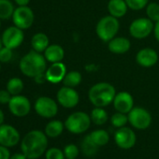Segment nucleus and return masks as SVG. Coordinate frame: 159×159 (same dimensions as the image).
<instances>
[{"label": "nucleus", "mask_w": 159, "mask_h": 159, "mask_svg": "<svg viewBox=\"0 0 159 159\" xmlns=\"http://www.w3.org/2000/svg\"><path fill=\"white\" fill-rule=\"evenodd\" d=\"M120 29V24L117 18L108 15L102 17L97 24L96 33L104 42H109L117 35Z\"/></svg>", "instance_id": "nucleus-4"}, {"label": "nucleus", "mask_w": 159, "mask_h": 159, "mask_svg": "<svg viewBox=\"0 0 159 159\" xmlns=\"http://www.w3.org/2000/svg\"><path fill=\"white\" fill-rule=\"evenodd\" d=\"M15 3L18 5V6H27L30 2V0H14Z\"/></svg>", "instance_id": "nucleus-40"}, {"label": "nucleus", "mask_w": 159, "mask_h": 159, "mask_svg": "<svg viewBox=\"0 0 159 159\" xmlns=\"http://www.w3.org/2000/svg\"><path fill=\"white\" fill-rule=\"evenodd\" d=\"M34 79H35V82H36L37 84H43L44 82H46V81H47L46 75H45L44 73H42V74H40V75H38V76H37V77H35Z\"/></svg>", "instance_id": "nucleus-37"}, {"label": "nucleus", "mask_w": 159, "mask_h": 159, "mask_svg": "<svg viewBox=\"0 0 159 159\" xmlns=\"http://www.w3.org/2000/svg\"><path fill=\"white\" fill-rule=\"evenodd\" d=\"M56 98L58 103L66 109H72L76 107L80 101V96L78 92L74 88L67 86H63L58 90Z\"/></svg>", "instance_id": "nucleus-13"}, {"label": "nucleus", "mask_w": 159, "mask_h": 159, "mask_svg": "<svg viewBox=\"0 0 159 159\" xmlns=\"http://www.w3.org/2000/svg\"><path fill=\"white\" fill-rule=\"evenodd\" d=\"M91 120L97 125H103L108 121V113L103 108L95 107L91 112Z\"/></svg>", "instance_id": "nucleus-25"}, {"label": "nucleus", "mask_w": 159, "mask_h": 159, "mask_svg": "<svg viewBox=\"0 0 159 159\" xmlns=\"http://www.w3.org/2000/svg\"><path fill=\"white\" fill-rule=\"evenodd\" d=\"M15 9L11 0H0V19L8 20L12 17Z\"/></svg>", "instance_id": "nucleus-26"}, {"label": "nucleus", "mask_w": 159, "mask_h": 159, "mask_svg": "<svg viewBox=\"0 0 159 159\" xmlns=\"http://www.w3.org/2000/svg\"><path fill=\"white\" fill-rule=\"evenodd\" d=\"M128 10V6L125 0H110L108 3V11L110 15L119 19L124 17Z\"/></svg>", "instance_id": "nucleus-19"}, {"label": "nucleus", "mask_w": 159, "mask_h": 159, "mask_svg": "<svg viewBox=\"0 0 159 159\" xmlns=\"http://www.w3.org/2000/svg\"><path fill=\"white\" fill-rule=\"evenodd\" d=\"M92 141L98 146V147H101L106 145L109 141H110V135L109 133L104 130V129H98L93 131L91 134H89Z\"/></svg>", "instance_id": "nucleus-24"}, {"label": "nucleus", "mask_w": 159, "mask_h": 159, "mask_svg": "<svg viewBox=\"0 0 159 159\" xmlns=\"http://www.w3.org/2000/svg\"><path fill=\"white\" fill-rule=\"evenodd\" d=\"M128 122L136 129L144 130L151 125L152 116L147 110L141 107H134L128 112Z\"/></svg>", "instance_id": "nucleus-6"}, {"label": "nucleus", "mask_w": 159, "mask_h": 159, "mask_svg": "<svg viewBox=\"0 0 159 159\" xmlns=\"http://www.w3.org/2000/svg\"><path fill=\"white\" fill-rule=\"evenodd\" d=\"M137 63L143 67H151L158 61L157 52L151 48H144L138 52L136 55Z\"/></svg>", "instance_id": "nucleus-17"}, {"label": "nucleus", "mask_w": 159, "mask_h": 159, "mask_svg": "<svg viewBox=\"0 0 159 159\" xmlns=\"http://www.w3.org/2000/svg\"><path fill=\"white\" fill-rule=\"evenodd\" d=\"M10 159H27V157L22 152V153H19V152H16L14 153L12 156H11Z\"/></svg>", "instance_id": "nucleus-39"}, {"label": "nucleus", "mask_w": 159, "mask_h": 159, "mask_svg": "<svg viewBox=\"0 0 159 159\" xmlns=\"http://www.w3.org/2000/svg\"><path fill=\"white\" fill-rule=\"evenodd\" d=\"M153 22L149 18H139L134 20L129 26L130 35L137 39H142L151 35L153 31Z\"/></svg>", "instance_id": "nucleus-7"}, {"label": "nucleus", "mask_w": 159, "mask_h": 159, "mask_svg": "<svg viewBox=\"0 0 159 159\" xmlns=\"http://www.w3.org/2000/svg\"><path fill=\"white\" fill-rule=\"evenodd\" d=\"M153 34H154V37L156 39V40L159 42V21L155 23L154 25V28H153Z\"/></svg>", "instance_id": "nucleus-38"}, {"label": "nucleus", "mask_w": 159, "mask_h": 159, "mask_svg": "<svg viewBox=\"0 0 159 159\" xmlns=\"http://www.w3.org/2000/svg\"><path fill=\"white\" fill-rule=\"evenodd\" d=\"M82 149H83V152L86 155H93V154L96 153L98 146L92 141L90 136L88 135V136L85 137L84 140L82 143Z\"/></svg>", "instance_id": "nucleus-30"}, {"label": "nucleus", "mask_w": 159, "mask_h": 159, "mask_svg": "<svg viewBox=\"0 0 159 159\" xmlns=\"http://www.w3.org/2000/svg\"><path fill=\"white\" fill-rule=\"evenodd\" d=\"M0 63H1V62H0ZM0 70H1V64H0Z\"/></svg>", "instance_id": "nucleus-43"}, {"label": "nucleus", "mask_w": 159, "mask_h": 159, "mask_svg": "<svg viewBox=\"0 0 159 159\" xmlns=\"http://www.w3.org/2000/svg\"><path fill=\"white\" fill-rule=\"evenodd\" d=\"M4 120H5V115H4V112L2 111V110L0 109V125H3L4 123Z\"/></svg>", "instance_id": "nucleus-41"}, {"label": "nucleus", "mask_w": 159, "mask_h": 159, "mask_svg": "<svg viewBox=\"0 0 159 159\" xmlns=\"http://www.w3.org/2000/svg\"><path fill=\"white\" fill-rule=\"evenodd\" d=\"M65 128V124L59 120H52L49 122L45 126V134L49 138H57L59 137Z\"/></svg>", "instance_id": "nucleus-22"}, {"label": "nucleus", "mask_w": 159, "mask_h": 159, "mask_svg": "<svg viewBox=\"0 0 159 159\" xmlns=\"http://www.w3.org/2000/svg\"><path fill=\"white\" fill-rule=\"evenodd\" d=\"M2 46H3V44H2V40H1V38H0V49L2 48Z\"/></svg>", "instance_id": "nucleus-42"}, {"label": "nucleus", "mask_w": 159, "mask_h": 159, "mask_svg": "<svg viewBox=\"0 0 159 159\" xmlns=\"http://www.w3.org/2000/svg\"><path fill=\"white\" fill-rule=\"evenodd\" d=\"M31 45L34 51L38 52H44L49 46V38L44 33H37L31 39Z\"/></svg>", "instance_id": "nucleus-21"}, {"label": "nucleus", "mask_w": 159, "mask_h": 159, "mask_svg": "<svg viewBox=\"0 0 159 159\" xmlns=\"http://www.w3.org/2000/svg\"><path fill=\"white\" fill-rule=\"evenodd\" d=\"M127 122H128V116L125 113H122V112H119V111L115 112L111 117V125L114 127H117V128L125 126Z\"/></svg>", "instance_id": "nucleus-29"}, {"label": "nucleus", "mask_w": 159, "mask_h": 159, "mask_svg": "<svg viewBox=\"0 0 159 159\" xmlns=\"http://www.w3.org/2000/svg\"><path fill=\"white\" fill-rule=\"evenodd\" d=\"M64 153L66 159H76L80 153V151L75 144H67L64 148Z\"/></svg>", "instance_id": "nucleus-32"}, {"label": "nucleus", "mask_w": 159, "mask_h": 159, "mask_svg": "<svg viewBox=\"0 0 159 159\" xmlns=\"http://www.w3.org/2000/svg\"><path fill=\"white\" fill-rule=\"evenodd\" d=\"M0 20H1V19H0ZM0 27H1V21H0Z\"/></svg>", "instance_id": "nucleus-44"}, {"label": "nucleus", "mask_w": 159, "mask_h": 159, "mask_svg": "<svg viewBox=\"0 0 159 159\" xmlns=\"http://www.w3.org/2000/svg\"><path fill=\"white\" fill-rule=\"evenodd\" d=\"M112 103L116 111L125 114L128 113L134 108L133 97L128 92H125V91L116 94Z\"/></svg>", "instance_id": "nucleus-15"}, {"label": "nucleus", "mask_w": 159, "mask_h": 159, "mask_svg": "<svg viewBox=\"0 0 159 159\" xmlns=\"http://www.w3.org/2000/svg\"><path fill=\"white\" fill-rule=\"evenodd\" d=\"M130 40L125 37H115L108 42L109 51L115 54H124L130 50Z\"/></svg>", "instance_id": "nucleus-18"}, {"label": "nucleus", "mask_w": 159, "mask_h": 159, "mask_svg": "<svg viewBox=\"0 0 159 159\" xmlns=\"http://www.w3.org/2000/svg\"><path fill=\"white\" fill-rule=\"evenodd\" d=\"M20 141V133L11 125H0V145L6 147H13Z\"/></svg>", "instance_id": "nucleus-14"}, {"label": "nucleus", "mask_w": 159, "mask_h": 159, "mask_svg": "<svg viewBox=\"0 0 159 159\" xmlns=\"http://www.w3.org/2000/svg\"><path fill=\"white\" fill-rule=\"evenodd\" d=\"M66 73V67L62 62L52 63V66L45 71L47 82L54 84L63 82Z\"/></svg>", "instance_id": "nucleus-16"}, {"label": "nucleus", "mask_w": 159, "mask_h": 159, "mask_svg": "<svg viewBox=\"0 0 159 159\" xmlns=\"http://www.w3.org/2000/svg\"><path fill=\"white\" fill-rule=\"evenodd\" d=\"M11 94L8 90H0V104H9Z\"/></svg>", "instance_id": "nucleus-35"}, {"label": "nucleus", "mask_w": 159, "mask_h": 159, "mask_svg": "<svg viewBox=\"0 0 159 159\" xmlns=\"http://www.w3.org/2000/svg\"><path fill=\"white\" fill-rule=\"evenodd\" d=\"M64 56H65V51L58 44L49 45L44 52V57L48 62L52 64L61 62L64 59Z\"/></svg>", "instance_id": "nucleus-20"}, {"label": "nucleus", "mask_w": 159, "mask_h": 159, "mask_svg": "<svg viewBox=\"0 0 159 159\" xmlns=\"http://www.w3.org/2000/svg\"><path fill=\"white\" fill-rule=\"evenodd\" d=\"M34 12L27 6H19L17 9H15L12 15V21L14 25L21 28L22 30L31 27L34 23Z\"/></svg>", "instance_id": "nucleus-8"}, {"label": "nucleus", "mask_w": 159, "mask_h": 159, "mask_svg": "<svg viewBox=\"0 0 159 159\" xmlns=\"http://www.w3.org/2000/svg\"><path fill=\"white\" fill-rule=\"evenodd\" d=\"M46 159H65V153L64 151L58 149V148H50L46 151L45 154Z\"/></svg>", "instance_id": "nucleus-33"}, {"label": "nucleus", "mask_w": 159, "mask_h": 159, "mask_svg": "<svg viewBox=\"0 0 159 159\" xmlns=\"http://www.w3.org/2000/svg\"><path fill=\"white\" fill-rule=\"evenodd\" d=\"M25 35L21 28L17 26H11L8 27L2 34L1 40L3 46L14 50L18 48L24 41Z\"/></svg>", "instance_id": "nucleus-10"}, {"label": "nucleus", "mask_w": 159, "mask_h": 159, "mask_svg": "<svg viewBox=\"0 0 159 159\" xmlns=\"http://www.w3.org/2000/svg\"><path fill=\"white\" fill-rule=\"evenodd\" d=\"M48 139L45 132L40 130L29 131L21 141L22 152L27 159H38L47 150Z\"/></svg>", "instance_id": "nucleus-1"}, {"label": "nucleus", "mask_w": 159, "mask_h": 159, "mask_svg": "<svg viewBox=\"0 0 159 159\" xmlns=\"http://www.w3.org/2000/svg\"><path fill=\"white\" fill-rule=\"evenodd\" d=\"M46 61L44 55L33 50L23 56L19 66L24 75L35 78L46 71Z\"/></svg>", "instance_id": "nucleus-2"}, {"label": "nucleus", "mask_w": 159, "mask_h": 159, "mask_svg": "<svg viewBox=\"0 0 159 159\" xmlns=\"http://www.w3.org/2000/svg\"><path fill=\"white\" fill-rule=\"evenodd\" d=\"M125 1L126 2L128 9L132 11H140L149 3V0H125Z\"/></svg>", "instance_id": "nucleus-31"}, {"label": "nucleus", "mask_w": 159, "mask_h": 159, "mask_svg": "<svg viewBox=\"0 0 159 159\" xmlns=\"http://www.w3.org/2000/svg\"><path fill=\"white\" fill-rule=\"evenodd\" d=\"M91 117L86 112L76 111L71 113L65 122V127L72 134H82L91 125Z\"/></svg>", "instance_id": "nucleus-5"}, {"label": "nucleus", "mask_w": 159, "mask_h": 159, "mask_svg": "<svg viewBox=\"0 0 159 159\" xmlns=\"http://www.w3.org/2000/svg\"><path fill=\"white\" fill-rule=\"evenodd\" d=\"M114 140L118 147L124 150H128L136 144L137 137L131 128L123 126L116 130L114 134Z\"/></svg>", "instance_id": "nucleus-12"}, {"label": "nucleus", "mask_w": 159, "mask_h": 159, "mask_svg": "<svg viewBox=\"0 0 159 159\" xmlns=\"http://www.w3.org/2000/svg\"><path fill=\"white\" fill-rule=\"evenodd\" d=\"M12 58V50L7 47H2L0 49V62L9 63Z\"/></svg>", "instance_id": "nucleus-34"}, {"label": "nucleus", "mask_w": 159, "mask_h": 159, "mask_svg": "<svg viewBox=\"0 0 159 159\" xmlns=\"http://www.w3.org/2000/svg\"><path fill=\"white\" fill-rule=\"evenodd\" d=\"M24 89V83L20 78H11L7 84V90L11 96H17L22 93Z\"/></svg>", "instance_id": "nucleus-27"}, {"label": "nucleus", "mask_w": 159, "mask_h": 159, "mask_svg": "<svg viewBox=\"0 0 159 159\" xmlns=\"http://www.w3.org/2000/svg\"><path fill=\"white\" fill-rule=\"evenodd\" d=\"M10 158H11V152L8 147L0 145V159H10Z\"/></svg>", "instance_id": "nucleus-36"}, {"label": "nucleus", "mask_w": 159, "mask_h": 159, "mask_svg": "<svg viewBox=\"0 0 159 159\" xmlns=\"http://www.w3.org/2000/svg\"><path fill=\"white\" fill-rule=\"evenodd\" d=\"M82 80H83V77L81 73L76 70H72L66 74L63 80V84H64V86L74 88L82 83Z\"/></svg>", "instance_id": "nucleus-23"}, {"label": "nucleus", "mask_w": 159, "mask_h": 159, "mask_svg": "<svg viewBox=\"0 0 159 159\" xmlns=\"http://www.w3.org/2000/svg\"><path fill=\"white\" fill-rule=\"evenodd\" d=\"M116 91L109 83H98L93 85L88 92V98L95 107L105 108L113 102Z\"/></svg>", "instance_id": "nucleus-3"}, {"label": "nucleus", "mask_w": 159, "mask_h": 159, "mask_svg": "<svg viewBox=\"0 0 159 159\" xmlns=\"http://www.w3.org/2000/svg\"><path fill=\"white\" fill-rule=\"evenodd\" d=\"M146 15L153 23L159 21V4L155 2L148 3L146 6Z\"/></svg>", "instance_id": "nucleus-28"}, {"label": "nucleus", "mask_w": 159, "mask_h": 159, "mask_svg": "<svg viewBox=\"0 0 159 159\" xmlns=\"http://www.w3.org/2000/svg\"><path fill=\"white\" fill-rule=\"evenodd\" d=\"M10 111L17 117H25L26 116L31 110V103L29 99L21 95L12 96L9 102Z\"/></svg>", "instance_id": "nucleus-11"}, {"label": "nucleus", "mask_w": 159, "mask_h": 159, "mask_svg": "<svg viewBox=\"0 0 159 159\" xmlns=\"http://www.w3.org/2000/svg\"><path fill=\"white\" fill-rule=\"evenodd\" d=\"M35 111L43 118H52L58 112V106L52 98L40 97L35 102Z\"/></svg>", "instance_id": "nucleus-9"}]
</instances>
